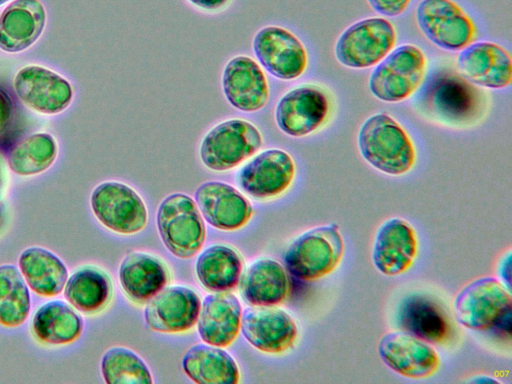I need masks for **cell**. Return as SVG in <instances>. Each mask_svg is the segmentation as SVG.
<instances>
[{"label": "cell", "instance_id": "d6986e66", "mask_svg": "<svg viewBox=\"0 0 512 384\" xmlns=\"http://www.w3.org/2000/svg\"><path fill=\"white\" fill-rule=\"evenodd\" d=\"M456 67L463 78L483 88L504 89L512 82L511 54L494 42H472L459 52Z\"/></svg>", "mask_w": 512, "mask_h": 384}, {"label": "cell", "instance_id": "30bf717a", "mask_svg": "<svg viewBox=\"0 0 512 384\" xmlns=\"http://www.w3.org/2000/svg\"><path fill=\"white\" fill-rule=\"evenodd\" d=\"M415 19L422 34L446 51H461L477 38L475 22L454 0H421Z\"/></svg>", "mask_w": 512, "mask_h": 384}, {"label": "cell", "instance_id": "1f68e13d", "mask_svg": "<svg viewBox=\"0 0 512 384\" xmlns=\"http://www.w3.org/2000/svg\"><path fill=\"white\" fill-rule=\"evenodd\" d=\"M31 294L20 270L13 264L0 265V325L22 326L31 311Z\"/></svg>", "mask_w": 512, "mask_h": 384}, {"label": "cell", "instance_id": "484cf974", "mask_svg": "<svg viewBox=\"0 0 512 384\" xmlns=\"http://www.w3.org/2000/svg\"><path fill=\"white\" fill-rule=\"evenodd\" d=\"M17 267L29 289L44 298L61 294L69 277L64 261L40 246L24 249L18 257Z\"/></svg>", "mask_w": 512, "mask_h": 384}, {"label": "cell", "instance_id": "44dd1931", "mask_svg": "<svg viewBox=\"0 0 512 384\" xmlns=\"http://www.w3.org/2000/svg\"><path fill=\"white\" fill-rule=\"evenodd\" d=\"M417 253V233L405 219L390 218L377 229L371 258L375 268L383 275L397 276L407 272Z\"/></svg>", "mask_w": 512, "mask_h": 384}, {"label": "cell", "instance_id": "7a4b0ae2", "mask_svg": "<svg viewBox=\"0 0 512 384\" xmlns=\"http://www.w3.org/2000/svg\"><path fill=\"white\" fill-rule=\"evenodd\" d=\"M421 92L422 112L439 123L465 127L477 122L484 109L482 92L465 78L440 74Z\"/></svg>", "mask_w": 512, "mask_h": 384}, {"label": "cell", "instance_id": "8fae6325", "mask_svg": "<svg viewBox=\"0 0 512 384\" xmlns=\"http://www.w3.org/2000/svg\"><path fill=\"white\" fill-rule=\"evenodd\" d=\"M257 62L272 77L292 81L301 77L308 67V52L296 34L281 25L259 28L252 39Z\"/></svg>", "mask_w": 512, "mask_h": 384}, {"label": "cell", "instance_id": "6da1fadb", "mask_svg": "<svg viewBox=\"0 0 512 384\" xmlns=\"http://www.w3.org/2000/svg\"><path fill=\"white\" fill-rule=\"evenodd\" d=\"M358 149L374 169L391 176L410 172L417 159L414 142L404 127L392 116L379 112L360 126Z\"/></svg>", "mask_w": 512, "mask_h": 384}, {"label": "cell", "instance_id": "7402d4cb", "mask_svg": "<svg viewBox=\"0 0 512 384\" xmlns=\"http://www.w3.org/2000/svg\"><path fill=\"white\" fill-rule=\"evenodd\" d=\"M47 13L40 0H13L0 14V49L18 53L41 36Z\"/></svg>", "mask_w": 512, "mask_h": 384}, {"label": "cell", "instance_id": "603a6c76", "mask_svg": "<svg viewBox=\"0 0 512 384\" xmlns=\"http://www.w3.org/2000/svg\"><path fill=\"white\" fill-rule=\"evenodd\" d=\"M241 315V304L229 291L207 295L197 320L201 340L218 347L231 345L239 334Z\"/></svg>", "mask_w": 512, "mask_h": 384}, {"label": "cell", "instance_id": "83f0119b", "mask_svg": "<svg viewBox=\"0 0 512 384\" xmlns=\"http://www.w3.org/2000/svg\"><path fill=\"white\" fill-rule=\"evenodd\" d=\"M185 374L197 384H236L240 379L238 365L222 347L196 344L183 356Z\"/></svg>", "mask_w": 512, "mask_h": 384}, {"label": "cell", "instance_id": "4dcf8cb0", "mask_svg": "<svg viewBox=\"0 0 512 384\" xmlns=\"http://www.w3.org/2000/svg\"><path fill=\"white\" fill-rule=\"evenodd\" d=\"M242 266L239 253L232 247L213 245L198 256L195 268L204 288L211 292H226L238 285Z\"/></svg>", "mask_w": 512, "mask_h": 384}, {"label": "cell", "instance_id": "ba28073f", "mask_svg": "<svg viewBox=\"0 0 512 384\" xmlns=\"http://www.w3.org/2000/svg\"><path fill=\"white\" fill-rule=\"evenodd\" d=\"M156 223L164 245L178 258H192L204 245L203 217L195 200L185 193H172L161 201Z\"/></svg>", "mask_w": 512, "mask_h": 384}, {"label": "cell", "instance_id": "52a82bcc", "mask_svg": "<svg viewBox=\"0 0 512 384\" xmlns=\"http://www.w3.org/2000/svg\"><path fill=\"white\" fill-rule=\"evenodd\" d=\"M510 289L497 277L483 276L465 285L454 302L455 317L465 328L486 331L510 318Z\"/></svg>", "mask_w": 512, "mask_h": 384}, {"label": "cell", "instance_id": "ab89813d", "mask_svg": "<svg viewBox=\"0 0 512 384\" xmlns=\"http://www.w3.org/2000/svg\"><path fill=\"white\" fill-rule=\"evenodd\" d=\"M5 218H6V211H5V207L4 205L2 204V202L0 203V229L1 227L4 225L5 223Z\"/></svg>", "mask_w": 512, "mask_h": 384}, {"label": "cell", "instance_id": "d4e9b609", "mask_svg": "<svg viewBox=\"0 0 512 384\" xmlns=\"http://www.w3.org/2000/svg\"><path fill=\"white\" fill-rule=\"evenodd\" d=\"M238 284L242 298L251 306H277L286 299L290 288L286 269L267 258L253 262Z\"/></svg>", "mask_w": 512, "mask_h": 384}, {"label": "cell", "instance_id": "836d02e7", "mask_svg": "<svg viewBox=\"0 0 512 384\" xmlns=\"http://www.w3.org/2000/svg\"><path fill=\"white\" fill-rule=\"evenodd\" d=\"M103 379L108 384H151V372L134 351L121 346L108 349L100 364Z\"/></svg>", "mask_w": 512, "mask_h": 384}, {"label": "cell", "instance_id": "d6a6232c", "mask_svg": "<svg viewBox=\"0 0 512 384\" xmlns=\"http://www.w3.org/2000/svg\"><path fill=\"white\" fill-rule=\"evenodd\" d=\"M57 157V143L49 133H35L18 142L7 164L19 176H35L49 169Z\"/></svg>", "mask_w": 512, "mask_h": 384}, {"label": "cell", "instance_id": "5b68a950", "mask_svg": "<svg viewBox=\"0 0 512 384\" xmlns=\"http://www.w3.org/2000/svg\"><path fill=\"white\" fill-rule=\"evenodd\" d=\"M344 255V241L336 224L311 228L288 246L286 270L302 281H315L337 269Z\"/></svg>", "mask_w": 512, "mask_h": 384}, {"label": "cell", "instance_id": "4316f807", "mask_svg": "<svg viewBox=\"0 0 512 384\" xmlns=\"http://www.w3.org/2000/svg\"><path fill=\"white\" fill-rule=\"evenodd\" d=\"M83 329L82 317L63 300L44 303L36 310L31 321L33 338L47 346L72 344L80 338Z\"/></svg>", "mask_w": 512, "mask_h": 384}, {"label": "cell", "instance_id": "5bb4252c", "mask_svg": "<svg viewBox=\"0 0 512 384\" xmlns=\"http://www.w3.org/2000/svg\"><path fill=\"white\" fill-rule=\"evenodd\" d=\"M221 90L228 104L243 113L262 110L270 99V85L266 72L256 59L236 55L224 65Z\"/></svg>", "mask_w": 512, "mask_h": 384}, {"label": "cell", "instance_id": "f1b7e54d", "mask_svg": "<svg viewBox=\"0 0 512 384\" xmlns=\"http://www.w3.org/2000/svg\"><path fill=\"white\" fill-rule=\"evenodd\" d=\"M113 296L110 277L102 269L84 266L67 279L64 298L76 311L94 315L103 311Z\"/></svg>", "mask_w": 512, "mask_h": 384}, {"label": "cell", "instance_id": "4fadbf2b", "mask_svg": "<svg viewBox=\"0 0 512 384\" xmlns=\"http://www.w3.org/2000/svg\"><path fill=\"white\" fill-rule=\"evenodd\" d=\"M296 164L293 157L280 148L257 152L239 169L238 187L256 200H269L284 194L293 184Z\"/></svg>", "mask_w": 512, "mask_h": 384}, {"label": "cell", "instance_id": "74e56055", "mask_svg": "<svg viewBox=\"0 0 512 384\" xmlns=\"http://www.w3.org/2000/svg\"><path fill=\"white\" fill-rule=\"evenodd\" d=\"M499 274L501 276V281L510 289V279H511V253L510 251L503 256L499 267Z\"/></svg>", "mask_w": 512, "mask_h": 384}, {"label": "cell", "instance_id": "2e32d148", "mask_svg": "<svg viewBox=\"0 0 512 384\" xmlns=\"http://www.w3.org/2000/svg\"><path fill=\"white\" fill-rule=\"evenodd\" d=\"M240 329L257 350L282 354L290 350L298 337L295 320L276 306H252L242 311Z\"/></svg>", "mask_w": 512, "mask_h": 384}, {"label": "cell", "instance_id": "ac0fdd59", "mask_svg": "<svg viewBox=\"0 0 512 384\" xmlns=\"http://www.w3.org/2000/svg\"><path fill=\"white\" fill-rule=\"evenodd\" d=\"M201 309L198 294L185 286L163 288L146 302L144 318L149 329L160 333H183L197 323Z\"/></svg>", "mask_w": 512, "mask_h": 384}, {"label": "cell", "instance_id": "8992f818", "mask_svg": "<svg viewBox=\"0 0 512 384\" xmlns=\"http://www.w3.org/2000/svg\"><path fill=\"white\" fill-rule=\"evenodd\" d=\"M427 58L416 45L402 44L394 49L370 74L368 88L377 99L397 103L413 96L425 80Z\"/></svg>", "mask_w": 512, "mask_h": 384}, {"label": "cell", "instance_id": "7c38bea8", "mask_svg": "<svg viewBox=\"0 0 512 384\" xmlns=\"http://www.w3.org/2000/svg\"><path fill=\"white\" fill-rule=\"evenodd\" d=\"M90 207L107 229L123 235L143 230L148 221L147 207L135 189L119 181H104L91 192Z\"/></svg>", "mask_w": 512, "mask_h": 384}, {"label": "cell", "instance_id": "e575fe53", "mask_svg": "<svg viewBox=\"0 0 512 384\" xmlns=\"http://www.w3.org/2000/svg\"><path fill=\"white\" fill-rule=\"evenodd\" d=\"M412 0H367L369 6L379 15L398 17L409 7Z\"/></svg>", "mask_w": 512, "mask_h": 384}, {"label": "cell", "instance_id": "9c48e42d", "mask_svg": "<svg viewBox=\"0 0 512 384\" xmlns=\"http://www.w3.org/2000/svg\"><path fill=\"white\" fill-rule=\"evenodd\" d=\"M397 32L384 17H368L347 27L338 37L334 53L336 60L352 69L377 65L395 47Z\"/></svg>", "mask_w": 512, "mask_h": 384}, {"label": "cell", "instance_id": "277c9868", "mask_svg": "<svg viewBox=\"0 0 512 384\" xmlns=\"http://www.w3.org/2000/svg\"><path fill=\"white\" fill-rule=\"evenodd\" d=\"M334 98L324 86L301 83L285 92L274 109L277 127L292 138H303L322 130L333 117Z\"/></svg>", "mask_w": 512, "mask_h": 384}, {"label": "cell", "instance_id": "60d3db41", "mask_svg": "<svg viewBox=\"0 0 512 384\" xmlns=\"http://www.w3.org/2000/svg\"><path fill=\"white\" fill-rule=\"evenodd\" d=\"M10 0H0V6L8 3Z\"/></svg>", "mask_w": 512, "mask_h": 384}, {"label": "cell", "instance_id": "3957f363", "mask_svg": "<svg viewBox=\"0 0 512 384\" xmlns=\"http://www.w3.org/2000/svg\"><path fill=\"white\" fill-rule=\"evenodd\" d=\"M263 144L262 132L254 123L244 118H229L204 134L199 145V158L207 169L226 172L250 159Z\"/></svg>", "mask_w": 512, "mask_h": 384}, {"label": "cell", "instance_id": "cb8c5ba5", "mask_svg": "<svg viewBox=\"0 0 512 384\" xmlns=\"http://www.w3.org/2000/svg\"><path fill=\"white\" fill-rule=\"evenodd\" d=\"M119 282L126 296L137 304L146 303L169 282V271L157 257L132 252L122 260L119 271Z\"/></svg>", "mask_w": 512, "mask_h": 384}, {"label": "cell", "instance_id": "8d00e7d4", "mask_svg": "<svg viewBox=\"0 0 512 384\" xmlns=\"http://www.w3.org/2000/svg\"><path fill=\"white\" fill-rule=\"evenodd\" d=\"M13 105L7 93L0 89V136L7 130L12 119Z\"/></svg>", "mask_w": 512, "mask_h": 384}, {"label": "cell", "instance_id": "ffe728a7", "mask_svg": "<svg viewBox=\"0 0 512 384\" xmlns=\"http://www.w3.org/2000/svg\"><path fill=\"white\" fill-rule=\"evenodd\" d=\"M194 200L202 217L222 231L242 228L253 215V207L246 196L226 182H203L197 187Z\"/></svg>", "mask_w": 512, "mask_h": 384}, {"label": "cell", "instance_id": "e0dca14e", "mask_svg": "<svg viewBox=\"0 0 512 384\" xmlns=\"http://www.w3.org/2000/svg\"><path fill=\"white\" fill-rule=\"evenodd\" d=\"M13 87L21 102L40 114L61 113L73 99V88L64 77L38 65L21 68Z\"/></svg>", "mask_w": 512, "mask_h": 384}, {"label": "cell", "instance_id": "d590c367", "mask_svg": "<svg viewBox=\"0 0 512 384\" xmlns=\"http://www.w3.org/2000/svg\"><path fill=\"white\" fill-rule=\"evenodd\" d=\"M191 7L205 14H219L226 11L234 0H184Z\"/></svg>", "mask_w": 512, "mask_h": 384}, {"label": "cell", "instance_id": "f546056e", "mask_svg": "<svg viewBox=\"0 0 512 384\" xmlns=\"http://www.w3.org/2000/svg\"><path fill=\"white\" fill-rule=\"evenodd\" d=\"M400 324L405 331L430 344L445 343L451 334L445 311L438 303L422 295H414L404 301Z\"/></svg>", "mask_w": 512, "mask_h": 384}, {"label": "cell", "instance_id": "f35d334b", "mask_svg": "<svg viewBox=\"0 0 512 384\" xmlns=\"http://www.w3.org/2000/svg\"><path fill=\"white\" fill-rule=\"evenodd\" d=\"M8 184L7 163L0 153V203L4 197Z\"/></svg>", "mask_w": 512, "mask_h": 384}, {"label": "cell", "instance_id": "9a60e30c", "mask_svg": "<svg viewBox=\"0 0 512 384\" xmlns=\"http://www.w3.org/2000/svg\"><path fill=\"white\" fill-rule=\"evenodd\" d=\"M377 349L383 363L406 378H428L440 367V357L430 343L405 330L385 333Z\"/></svg>", "mask_w": 512, "mask_h": 384}]
</instances>
